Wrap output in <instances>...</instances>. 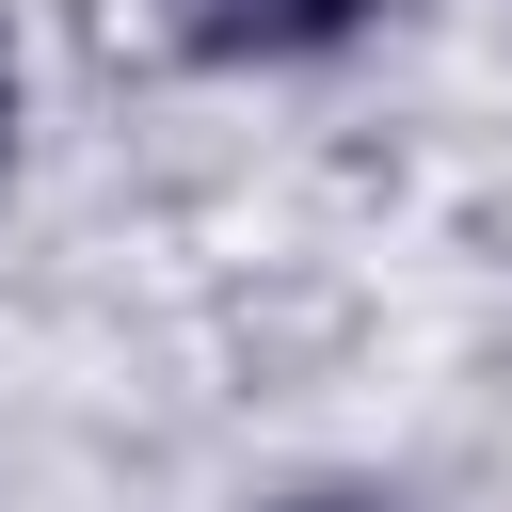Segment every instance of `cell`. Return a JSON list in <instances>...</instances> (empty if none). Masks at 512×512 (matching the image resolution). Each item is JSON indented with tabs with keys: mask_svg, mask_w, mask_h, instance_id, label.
<instances>
[{
	"mask_svg": "<svg viewBox=\"0 0 512 512\" xmlns=\"http://www.w3.org/2000/svg\"><path fill=\"white\" fill-rule=\"evenodd\" d=\"M400 16H416V0H144L160 64H176V80H224V96H256V80H336V64H368Z\"/></svg>",
	"mask_w": 512,
	"mask_h": 512,
	"instance_id": "cell-1",
	"label": "cell"
},
{
	"mask_svg": "<svg viewBox=\"0 0 512 512\" xmlns=\"http://www.w3.org/2000/svg\"><path fill=\"white\" fill-rule=\"evenodd\" d=\"M240 512H400V480H352V464H304V480H256Z\"/></svg>",
	"mask_w": 512,
	"mask_h": 512,
	"instance_id": "cell-2",
	"label": "cell"
},
{
	"mask_svg": "<svg viewBox=\"0 0 512 512\" xmlns=\"http://www.w3.org/2000/svg\"><path fill=\"white\" fill-rule=\"evenodd\" d=\"M16 160H32V48L0 32V192H16Z\"/></svg>",
	"mask_w": 512,
	"mask_h": 512,
	"instance_id": "cell-3",
	"label": "cell"
}]
</instances>
